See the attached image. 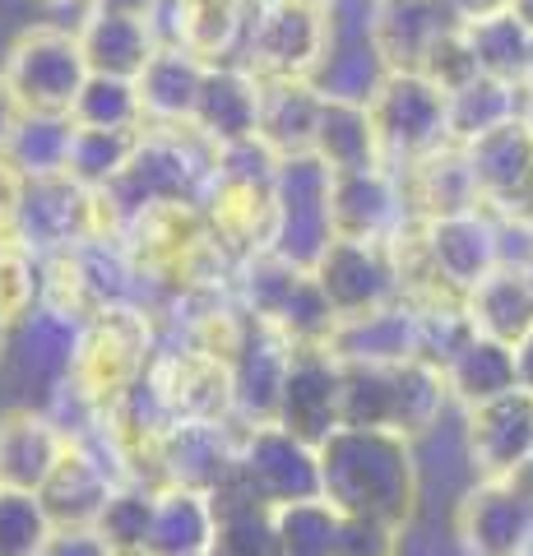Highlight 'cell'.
Segmentation results:
<instances>
[{
    "instance_id": "4fadbf2b",
    "label": "cell",
    "mask_w": 533,
    "mask_h": 556,
    "mask_svg": "<svg viewBox=\"0 0 533 556\" xmlns=\"http://www.w3.org/2000/svg\"><path fill=\"white\" fill-rule=\"evenodd\" d=\"M464 459L473 478H515L533 464V394L515 390L506 399L464 413Z\"/></svg>"
},
{
    "instance_id": "f546056e",
    "label": "cell",
    "mask_w": 533,
    "mask_h": 556,
    "mask_svg": "<svg viewBox=\"0 0 533 556\" xmlns=\"http://www.w3.org/2000/svg\"><path fill=\"white\" fill-rule=\"evenodd\" d=\"M445 386H450V399L464 413L483 408V404H492V399L515 394V390H520L515 348L473 334L450 362H445Z\"/></svg>"
},
{
    "instance_id": "6da1fadb",
    "label": "cell",
    "mask_w": 533,
    "mask_h": 556,
    "mask_svg": "<svg viewBox=\"0 0 533 556\" xmlns=\"http://www.w3.org/2000/svg\"><path fill=\"white\" fill-rule=\"evenodd\" d=\"M418 450L399 431H334L320 445V496L339 515L408 529L418 510Z\"/></svg>"
},
{
    "instance_id": "ac0fdd59",
    "label": "cell",
    "mask_w": 533,
    "mask_h": 556,
    "mask_svg": "<svg viewBox=\"0 0 533 556\" xmlns=\"http://www.w3.org/2000/svg\"><path fill=\"white\" fill-rule=\"evenodd\" d=\"M464 153H469L483 208H492V214H533V130L524 116L473 139Z\"/></svg>"
},
{
    "instance_id": "603a6c76",
    "label": "cell",
    "mask_w": 533,
    "mask_h": 556,
    "mask_svg": "<svg viewBox=\"0 0 533 556\" xmlns=\"http://www.w3.org/2000/svg\"><path fill=\"white\" fill-rule=\"evenodd\" d=\"M65 450H71V437L47 413H33V408L0 413V486H10V492H42Z\"/></svg>"
},
{
    "instance_id": "b9f144b4",
    "label": "cell",
    "mask_w": 533,
    "mask_h": 556,
    "mask_svg": "<svg viewBox=\"0 0 533 556\" xmlns=\"http://www.w3.org/2000/svg\"><path fill=\"white\" fill-rule=\"evenodd\" d=\"M394 367H343V427L348 431H390L394 422ZM339 427V431H343Z\"/></svg>"
},
{
    "instance_id": "f35d334b",
    "label": "cell",
    "mask_w": 533,
    "mask_h": 556,
    "mask_svg": "<svg viewBox=\"0 0 533 556\" xmlns=\"http://www.w3.org/2000/svg\"><path fill=\"white\" fill-rule=\"evenodd\" d=\"M153 510H158V492L144 482H122L107 501V510L98 515L93 529V547L107 552H149V533H153Z\"/></svg>"
},
{
    "instance_id": "680465c9",
    "label": "cell",
    "mask_w": 533,
    "mask_h": 556,
    "mask_svg": "<svg viewBox=\"0 0 533 556\" xmlns=\"http://www.w3.org/2000/svg\"><path fill=\"white\" fill-rule=\"evenodd\" d=\"M306 5H330V0H306Z\"/></svg>"
},
{
    "instance_id": "74e56055",
    "label": "cell",
    "mask_w": 533,
    "mask_h": 556,
    "mask_svg": "<svg viewBox=\"0 0 533 556\" xmlns=\"http://www.w3.org/2000/svg\"><path fill=\"white\" fill-rule=\"evenodd\" d=\"M135 149H140V130H84V126H75L65 177L79 181L84 190H93V195H102V190H112L126 177Z\"/></svg>"
},
{
    "instance_id": "f6af8a7d",
    "label": "cell",
    "mask_w": 533,
    "mask_h": 556,
    "mask_svg": "<svg viewBox=\"0 0 533 556\" xmlns=\"http://www.w3.org/2000/svg\"><path fill=\"white\" fill-rule=\"evenodd\" d=\"M418 75L432 79L445 98L459 93L464 84H473V79H478V61H473V51H469V38H464V28L445 33V38L432 47V56L422 61Z\"/></svg>"
},
{
    "instance_id": "1f68e13d",
    "label": "cell",
    "mask_w": 533,
    "mask_h": 556,
    "mask_svg": "<svg viewBox=\"0 0 533 556\" xmlns=\"http://www.w3.org/2000/svg\"><path fill=\"white\" fill-rule=\"evenodd\" d=\"M214 515H218V529H214L210 556H283L279 529H274V506L251 496L237 478L214 492Z\"/></svg>"
},
{
    "instance_id": "bcb514c9",
    "label": "cell",
    "mask_w": 533,
    "mask_h": 556,
    "mask_svg": "<svg viewBox=\"0 0 533 556\" xmlns=\"http://www.w3.org/2000/svg\"><path fill=\"white\" fill-rule=\"evenodd\" d=\"M404 533L376 519H357V515H339V547L334 556H399Z\"/></svg>"
},
{
    "instance_id": "91938a15",
    "label": "cell",
    "mask_w": 533,
    "mask_h": 556,
    "mask_svg": "<svg viewBox=\"0 0 533 556\" xmlns=\"http://www.w3.org/2000/svg\"><path fill=\"white\" fill-rule=\"evenodd\" d=\"M5 247H10V241H5V237H0V251H5Z\"/></svg>"
},
{
    "instance_id": "7bdbcfd3",
    "label": "cell",
    "mask_w": 533,
    "mask_h": 556,
    "mask_svg": "<svg viewBox=\"0 0 533 556\" xmlns=\"http://www.w3.org/2000/svg\"><path fill=\"white\" fill-rule=\"evenodd\" d=\"M283 556H334L339 547V510L330 501H297V506L274 510Z\"/></svg>"
},
{
    "instance_id": "f907efd6",
    "label": "cell",
    "mask_w": 533,
    "mask_h": 556,
    "mask_svg": "<svg viewBox=\"0 0 533 556\" xmlns=\"http://www.w3.org/2000/svg\"><path fill=\"white\" fill-rule=\"evenodd\" d=\"M464 24H473V20H492V14H506L510 10V0H445Z\"/></svg>"
},
{
    "instance_id": "4316f807",
    "label": "cell",
    "mask_w": 533,
    "mask_h": 556,
    "mask_svg": "<svg viewBox=\"0 0 533 556\" xmlns=\"http://www.w3.org/2000/svg\"><path fill=\"white\" fill-rule=\"evenodd\" d=\"M399 177H404L413 214H418L422 223L483 208V195H478V181H473V167H469V153L455 149V144L432 153V159H422L418 167L399 172Z\"/></svg>"
},
{
    "instance_id": "816d5d0a",
    "label": "cell",
    "mask_w": 533,
    "mask_h": 556,
    "mask_svg": "<svg viewBox=\"0 0 533 556\" xmlns=\"http://www.w3.org/2000/svg\"><path fill=\"white\" fill-rule=\"evenodd\" d=\"M515 367H520V390L533 394V334L515 348Z\"/></svg>"
},
{
    "instance_id": "7dc6e473",
    "label": "cell",
    "mask_w": 533,
    "mask_h": 556,
    "mask_svg": "<svg viewBox=\"0 0 533 556\" xmlns=\"http://www.w3.org/2000/svg\"><path fill=\"white\" fill-rule=\"evenodd\" d=\"M24 186L28 177L10 159H0V237H14V218H20V204H24Z\"/></svg>"
},
{
    "instance_id": "d4e9b609",
    "label": "cell",
    "mask_w": 533,
    "mask_h": 556,
    "mask_svg": "<svg viewBox=\"0 0 533 556\" xmlns=\"http://www.w3.org/2000/svg\"><path fill=\"white\" fill-rule=\"evenodd\" d=\"M75 38L89 70L107 79H140L153 51L163 47L149 20H126V14H98V10H84Z\"/></svg>"
},
{
    "instance_id": "ffe728a7",
    "label": "cell",
    "mask_w": 533,
    "mask_h": 556,
    "mask_svg": "<svg viewBox=\"0 0 533 556\" xmlns=\"http://www.w3.org/2000/svg\"><path fill=\"white\" fill-rule=\"evenodd\" d=\"M116 486H122L116 468L107 459H98L89 445L71 441V450L61 455L56 473H51V482L42 486L38 496H42V506L51 515V525H56V533L71 538V543H79V538H93L98 515L107 510Z\"/></svg>"
},
{
    "instance_id": "9a60e30c",
    "label": "cell",
    "mask_w": 533,
    "mask_h": 556,
    "mask_svg": "<svg viewBox=\"0 0 533 556\" xmlns=\"http://www.w3.org/2000/svg\"><path fill=\"white\" fill-rule=\"evenodd\" d=\"M312 274L325 288L330 306L339 311V320L371 316V311H385L394 302H404L390 247H371V241H334Z\"/></svg>"
},
{
    "instance_id": "7c38bea8",
    "label": "cell",
    "mask_w": 533,
    "mask_h": 556,
    "mask_svg": "<svg viewBox=\"0 0 533 556\" xmlns=\"http://www.w3.org/2000/svg\"><path fill=\"white\" fill-rule=\"evenodd\" d=\"M330 214H334L339 241H371V247H390L418 218L408 204L404 177L394 167L343 172V177H334Z\"/></svg>"
},
{
    "instance_id": "f1b7e54d",
    "label": "cell",
    "mask_w": 533,
    "mask_h": 556,
    "mask_svg": "<svg viewBox=\"0 0 533 556\" xmlns=\"http://www.w3.org/2000/svg\"><path fill=\"white\" fill-rule=\"evenodd\" d=\"M320 112H325V98L312 79H269L261 98V139L279 159L312 153Z\"/></svg>"
},
{
    "instance_id": "277c9868",
    "label": "cell",
    "mask_w": 533,
    "mask_h": 556,
    "mask_svg": "<svg viewBox=\"0 0 533 556\" xmlns=\"http://www.w3.org/2000/svg\"><path fill=\"white\" fill-rule=\"evenodd\" d=\"M153 353H158V325L144 311H107L79 329L71 380L98 408H112L144 380Z\"/></svg>"
},
{
    "instance_id": "484cf974",
    "label": "cell",
    "mask_w": 533,
    "mask_h": 556,
    "mask_svg": "<svg viewBox=\"0 0 533 556\" xmlns=\"http://www.w3.org/2000/svg\"><path fill=\"white\" fill-rule=\"evenodd\" d=\"M210 65L181 47H158L153 61L144 65L140 84V102H144V126H191Z\"/></svg>"
},
{
    "instance_id": "db71d44e",
    "label": "cell",
    "mask_w": 533,
    "mask_h": 556,
    "mask_svg": "<svg viewBox=\"0 0 533 556\" xmlns=\"http://www.w3.org/2000/svg\"><path fill=\"white\" fill-rule=\"evenodd\" d=\"M10 334H14V325L0 316V362H5V348H10Z\"/></svg>"
},
{
    "instance_id": "7402d4cb",
    "label": "cell",
    "mask_w": 533,
    "mask_h": 556,
    "mask_svg": "<svg viewBox=\"0 0 533 556\" xmlns=\"http://www.w3.org/2000/svg\"><path fill=\"white\" fill-rule=\"evenodd\" d=\"M325 353L343 367H399L418 357V311L413 302H394L371 316H348L334 325Z\"/></svg>"
},
{
    "instance_id": "7a4b0ae2",
    "label": "cell",
    "mask_w": 533,
    "mask_h": 556,
    "mask_svg": "<svg viewBox=\"0 0 533 556\" xmlns=\"http://www.w3.org/2000/svg\"><path fill=\"white\" fill-rule=\"evenodd\" d=\"M218 149L195 126H144L126 177L102 190V232L122 237L130 218L158 204H210Z\"/></svg>"
},
{
    "instance_id": "5b68a950",
    "label": "cell",
    "mask_w": 533,
    "mask_h": 556,
    "mask_svg": "<svg viewBox=\"0 0 533 556\" xmlns=\"http://www.w3.org/2000/svg\"><path fill=\"white\" fill-rule=\"evenodd\" d=\"M371 126L381 139V159L394 172L450 149V98L427 75H385L371 98Z\"/></svg>"
},
{
    "instance_id": "681fc988",
    "label": "cell",
    "mask_w": 533,
    "mask_h": 556,
    "mask_svg": "<svg viewBox=\"0 0 533 556\" xmlns=\"http://www.w3.org/2000/svg\"><path fill=\"white\" fill-rule=\"evenodd\" d=\"M20 121H24L20 98H14V93H10V84L0 79V159H5V149H10L14 130H20Z\"/></svg>"
},
{
    "instance_id": "44dd1931",
    "label": "cell",
    "mask_w": 533,
    "mask_h": 556,
    "mask_svg": "<svg viewBox=\"0 0 533 556\" xmlns=\"http://www.w3.org/2000/svg\"><path fill=\"white\" fill-rule=\"evenodd\" d=\"M464 28L445 0H371V38L390 75H418L445 33Z\"/></svg>"
},
{
    "instance_id": "e575fe53",
    "label": "cell",
    "mask_w": 533,
    "mask_h": 556,
    "mask_svg": "<svg viewBox=\"0 0 533 556\" xmlns=\"http://www.w3.org/2000/svg\"><path fill=\"white\" fill-rule=\"evenodd\" d=\"M524 102H529L524 89L478 75L473 84H464L459 93H450V144L455 149H469L473 139L502 130L506 121L524 116Z\"/></svg>"
},
{
    "instance_id": "9c48e42d",
    "label": "cell",
    "mask_w": 533,
    "mask_h": 556,
    "mask_svg": "<svg viewBox=\"0 0 533 556\" xmlns=\"http://www.w3.org/2000/svg\"><path fill=\"white\" fill-rule=\"evenodd\" d=\"M89 237H107L102 232V204L93 190H84L71 177H42L24 186V204L10 237L14 247H24L38 260H56L84 247Z\"/></svg>"
},
{
    "instance_id": "ba28073f",
    "label": "cell",
    "mask_w": 533,
    "mask_h": 556,
    "mask_svg": "<svg viewBox=\"0 0 533 556\" xmlns=\"http://www.w3.org/2000/svg\"><path fill=\"white\" fill-rule=\"evenodd\" d=\"M455 543L464 556L533 552V464L515 478H473L455 506Z\"/></svg>"
},
{
    "instance_id": "cb8c5ba5",
    "label": "cell",
    "mask_w": 533,
    "mask_h": 556,
    "mask_svg": "<svg viewBox=\"0 0 533 556\" xmlns=\"http://www.w3.org/2000/svg\"><path fill=\"white\" fill-rule=\"evenodd\" d=\"M261 98H265V79L251 75L246 65H210L191 126L214 149L242 144V139L261 135Z\"/></svg>"
},
{
    "instance_id": "f5cc1de1",
    "label": "cell",
    "mask_w": 533,
    "mask_h": 556,
    "mask_svg": "<svg viewBox=\"0 0 533 556\" xmlns=\"http://www.w3.org/2000/svg\"><path fill=\"white\" fill-rule=\"evenodd\" d=\"M510 14L533 33V0H510Z\"/></svg>"
},
{
    "instance_id": "8d00e7d4",
    "label": "cell",
    "mask_w": 533,
    "mask_h": 556,
    "mask_svg": "<svg viewBox=\"0 0 533 556\" xmlns=\"http://www.w3.org/2000/svg\"><path fill=\"white\" fill-rule=\"evenodd\" d=\"M71 144H75V121L71 116L24 112L20 130H14L10 149H5V159L20 167L28 181L65 177V167H71Z\"/></svg>"
},
{
    "instance_id": "6f0895ef",
    "label": "cell",
    "mask_w": 533,
    "mask_h": 556,
    "mask_svg": "<svg viewBox=\"0 0 533 556\" xmlns=\"http://www.w3.org/2000/svg\"><path fill=\"white\" fill-rule=\"evenodd\" d=\"M107 556H149V552H107Z\"/></svg>"
},
{
    "instance_id": "5bb4252c",
    "label": "cell",
    "mask_w": 533,
    "mask_h": 556,
    "mask_svg": "<svg viewBox=\"0 0 533 556\" xmlns=\"http://www.w3.org/2000/svg\"><path fill=\"white\" fill-rule=\"evenodd\" d=\"M242 437L237 422H177L158 445L163 486H191V492H218L237 478L242 464Z\"/></svg>"
},
{
    "instance_id": "52a82bcc",
    "label": "cell",
    "mask_w": 533,
    "mask_h": 556,
    "mask_svg": "<svg viewBox=\"0 0 533 556\" xmlns=\"http://www.w3.org/2000/svg\"><path fill=\"white\" fill-rule=\"evenodd\" d=\"M330 51V14L306 0H261L251 14L242 65L269 79H316Z\"/></svg>"
},
{
    "instance_id": "ee69618b",
    "label": "cell",
    "mask_w": 533,
    "mask_h": 556,
    "mask_svg": "<svg viewBox=\"0 0 533 556\" xmlns=\"http://www.w3.org/2000/svg\"><path fill=\"white\" fill-rule=\"evenodd\" d=\"M42 283H47L42 260L10 241V247L0 251V316H5L14 329L42 306Z\"/></svg>"
},
{
    "instance_id": "2e32d148",
    "label": "cell",
    "mask_w": 533,
    "mask_h": 556,
    "mask_svg": "<svg viewBox=\"0 0 533 556\" xmlns=\"http://www.w3.org/2000/svg\"><path fill=\"white\" fill-rule=\"evenodd\" d=\"M339 408H343V362H334L325 348H297L279 399V427L320 450L343 427Z\"/></svg>"
},
{
    "instance_id": "3957f363",
    "label": "cell",
    "mask_w": 533,
    "mask_h": 556,
    "mask_svg": "<svg viewBox=\"0 0 533 556\" xmlns=\"http://www.w3.org/2000/svg\"><path fill=\"white\" fill-rule=\"evenodd\" d=\"M89 61L79 51V38L71 28L56 24H33L10 42L0 79L10 84V93L20 98L24 112L38 116H71L75 102L89 84Z\"/></svg>"
},
{
    "instance_id": "30bf717a",
    "label": "cell",
    "mask_w": 533,
    "mask_h": 556,
    "mask_svg": "<svg viewBox=\"0 0 533 556\" xmlns=\"http://www.w3.org/2000/svg\"><path fill=\"white\" fill-rule=\"evenodd\" d=\"M144 380L177 422H237L228 362H218L210 353H195V348H186V343L158 339V353H153Z\"/></svg>"
},
{
    "instance_id": "836d02e7",
    "label": "cell",
    "mask_w": 533,
    "mask_h": 556,
    "mask_svg": "<svg viewBox=\"0 0 533 556\" xmlns=\"http://www.w3.org/2000/svg\"><path fill=\"white\" fill-rule=\"evenodd\" d=\"M390 380H394V422H390V431H399V437H408V441L436 431L445 408L455 404L450 386H445V371L436 367V362H422V357L399 362V367L390 371Z\"/></svg>"
},
{
    "instance_id": "d6986e66",
    "label": "cell",
    "mask_w": 533,
    "mask_h": 556,
    "mask_svg": "<svg viewBox=\"0 0 533 556\" xmlns=\"http://www.w3.org/2000/svg\"><path fill=\"white\" fill-rule=\"evenodd\" d=\"M292 348L279 329H269L261 320H251L242 348L228 362L232 376V413L246 431L251 427H274L279 422V399H283V380L292 367Z\"/></svg>"
},
{
    "instance_id": "d590c367",
    "label": "cell",
    "mask_w": 533,
    "mask_h": 556,
    "mask_svg": "<svg viewBox=\"0 0 533 556\" xmlns=\"http://www.w3.org/2000/svg\"><path fill=\"white\" fill-rule=\"evenodd\" d=\"M464 38H469V51H473V61H478V75L524 89L533 33H529L520 20H515L510 10H506V14H492V20L464 24Z\"/></svg>"
},
{
    "instance_id": "ab89813d",
    "label": "cell",
    "mask_w": 533,
    "mask_h": 556,
    "mask_svg": "<svg viewBox=\"0 0 533 556\" xmlns=\"http://www.w3.org/2000/svg\"><path fill=\"white\" fill-rule=\"evenodd\" d=\"M61 543L38 492L0 486V556H51Z\"/></svg>"
},
{
    "instance_id": "8992f818",
    "label": "cell",
    "mask_w": 533,
    "mask_h": 556,
    "mask_svg": "<svg viewBox=\"0 0 533 556\" xmlns=\"http://www.w3.org/2000/svg\"><path fill=\"white\" fill-rule=\"evenodd\" d=\"M334 172L325 167L316 153H297V159L279 163V181H274V204H279V223H274V255H283L297 269H316L325 251L334 247Z\"/></svg>"
},
{
    "instance_id": "11a10c76",
    "label": "cell",
    "mask_w": 533,
    "mask_h": 556,
    "mask_svg": "<svg viewBox=\"0 0 533 556\" xmlns=\"http://www.w3.org/2000/svg\"><path fill=\"white\" fill-rule=\"evenodd\" d=\"M524 93L533 98V51H529V75H524Z\"/></svg>"
},
{
    "instance_id": "9f6ffc18",
    "label": "cell",
    "mask_w": 533,
    "mask_h": 556,
    "mask_svg": "<svg viewBox=\"0 0 533 556\" xmlns=\"http://www.w3.org/2000/svg\"><path fill=\"white\" fill-rule=\"evenodd\" d=\"M524 121H529V130H533V98L524 102Z\"/></svg>"
},
{
    "instance_id": "83f0119b",
    "label": "cell",
    "mask_w": 533,
    "mask_h": 556,
    "mask_svg": "<svg viewBox=\"0 0 533 556\" xmlns=\"http://www.w3.org/2000/svg\"><path fill=\"white\" fill-rule=\"evenodd\" d=\"M464 311L473 320V334L520 348L533 334V269H496L464 298Z\"/></svg>"
},
{
    "instance_id": "e0dca14e",
    "label": "cell",
    "mask_w": 533,
    "mask_h": 556,
    "mask_svg": "<svg viewBox=\"0 0 533 556\" xmlns=\"http://www.w3.org/2000/svg\"><path fill=\"white\" fill-rule=\"evenodd\" d=\"M427 260L450 298H469V292L502 269V251H496V218L492 208H473V214L432 218L422 223Z\"/></svg>"
},
{
    "instance_id": "8fae6325",
    "label": "cell",
    "mask_w": 533,
    "mask_h": 556,
    "mask_svg": "<svg viewBox=\"0 0 533 556\" xmlns=\"http://www.w3.org/2000/svg\"><path fill=\"white\" fill-rule=\"evenodd\" d=\"M237 482L265 506H297V501H320V450L297 441L292 431L251 427L242 437V464H237Z\"/></svg>"
},
{
    "instance_id": "4dcf8cb0",
    "label": "cell",
    "mask_w": 533,
    "mask_h": 556,
    "mask_svg": "<svg viewBox=\"0 0 533 556\" xmlns=\"http://www.w3.org/2000/svg\"><path fill=\"white\" fill-rule=\"evenodd\" d=\"M214 496L191 486H163L158 510H153L149 556H210L214 547Z\"/></svg>"
},
{
    "instance_id": "60d3db41",
    "label": "cell",
    "mask_w": 533,
    "mask_h": 556,
    "mask_svg": "<svg viewBox=\"0 0 533 556\" xmlns=\"http://www.w3.org/2000/svg\"><path fill=\"white\" fill-rule=\"evenodd\" d=\"M75 126L84 130H144V102H140V84L135 79H107V75H89L84 93L71 112Z\"/></svg>"
},
{
    "instance_id": "c3c4849f",
    "label": "cell",
    "mask_w": 533,
    "mask_h": 556,
    "mask_svg": "<svg viewBox=\"0 0 533 556\" xmlns=\"http://www.w3.org/2000/svg\"><path fill=\"white\" fill-rule=\"evenodd\" d=\"M163 0H84V10H98V14H126V20H149L158 14Z\"/></svg>"
},
{
    "instance_id": "d6a6232c",
    "label": "cell",
    "mask_w": 533,
    "mask_h": 556,
    "mask_svg": "<svg viewBox=\"0 0 533 556\" xmlns=\"http://www.w3.org/2000/svg\"><path fill=\"white\" fill-rule=\"evenodd\" d=\"M312 153L334 172V177H343V172L385 167L381 139H376V126H371V108H357V102H330L325 98Z\"/></svg>"
}]
</instances>
